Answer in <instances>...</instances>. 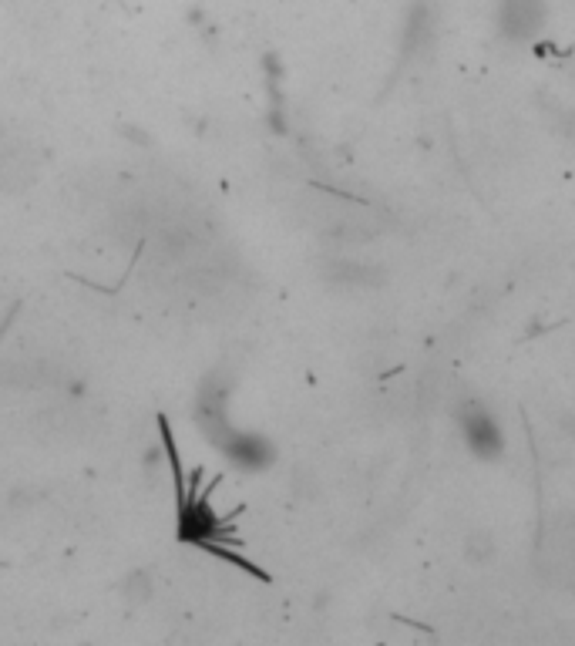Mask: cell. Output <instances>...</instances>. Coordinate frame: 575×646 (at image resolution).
<instances>
[{
    "label": "cell",
    "instance_id": "1",
    "mask_svg": "<svg viewBox=\"0 0 575 646\" xmlns=\"http://www.w3.org/2000/svg\"><path fill=\"white\" fill-rule=\"evenodd\" d=\"M162 438H165V451H169V465H172V485H175V495H179V539L182 542H192V546L212 552V556L233 562L243 572H253L259 579H270L256 562H246L239 559L236 552H229L222 542H239L233 529L226 525V519H219L216 512L209 509V495H212V485H206L199 492V482H202V472L196 468L192 472V485H185L182 478V461H179V451H175V441H172V431H169V421L162 418Z\"/></svg>",
    "mask_w": 575,
    "mask_h": 646
},
{
    "label": "cell",
    "instance_id": "2",
    "mask_svg": "<svg viewBox=\"0 0 575 646\" xmlns=\"http://www.w3.org/2000/svg\"><path fill=\"white\" fill-rule=\"evenodd\" d=\"M465 441H468V448L481 458L502 455V431H498V424L491 421L488 411L471 408L468 421H465Z\"/></svg>",
    "mask_w": 575,
    "mask_h": 646
}]
</instances>
